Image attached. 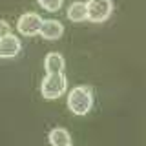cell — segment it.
I'll return each mask as SVG.
<instances>
[{
  "label": "cell",
  "instance_id": "cell-1",
  "mask_svg": "<svg viewBox=\"0 0 146 146\" xmlns=\"http://www.w3.org/2000/svg\"><path fill=\"white\" fill-rule=\"evenodd\" d=\"M68 108L73 115H88L93 108V91L90 86H77L68 93Z\"/></svg>",
  "mask_w": 146,
  "mask_h": 146
},
{
  "label": "cell",
  "instance_id": "cell-2",
  "mask_svg": "<svg viewBox=\"0 0 146 146\" xmlns=\"http://www.w3.org/2000/svg\"><path fill=\"white\" fill-rule=\"evenodd\" d=\"M66 90H68V80L64 73H48L40 82V93L48 100L60 99L66 93Z\"/></svg>",
  "mask_w": 146,
  "mask_h": 146
},
{
  "label": "cell",
  "instance_id": "cell-3",
  "mask_svg": "<svg viewBox=\"0 0 146 146\" xmlns=\"http://www.w3.org/2000/svg\"><path fill=\"white\" fill-rule=\"evenodd\" d=\"M88 20L93 24L106 22L113 13V2L111 0H88Z\"/></svg>",
  "mask_w": 146,
  "mask_h": 146
},
{
  "label": "cell",
  "instance_id": "cell-4",
  "mask_svg": "<svg viewBox=\"0 0 146 146\" xmlns=\"http://www.w3.org/2000/svg\"><path fill=\"white\" fill-rule=\"evenodd\" d=\"M40 26H42V18L40 15L29 11V13H24V15L18 17L17 20V29L20 35L24 36H35L40 33Z\"/></svg>",
  "mask_w": 146,
  "mask_h": 146
},
{
  "label": "cell",
  "instance_id": "cell-5",
  "mask_svg": "<svg viewBox=\"0 0 146 146\" xmlns=\"http://www.w3.org/2000/svg\"><path fill=\"white\" fill-rule=\"evenodd\" d=\"M20 49H22L20 38L13 33L0 38V58H15L20 53Z\"/></svg>",
  "mask_w": 146,
  "mask_h": 146
},
{
  "label": "cell",
  "instance_id": "cell-6",
  "mask_svg": "<svg viewBox=\"0 0 146 146\" xmlns=\"http://www.w3.org/2000/svg\"><path fill=\"white\" fill-rule=\"evenodd\" d=\"M64 33V26L58 20H53V18H48V20H42V26H40V36L46 40H58Z\"/></svg>",
  "mask_w": 146,
  "mask_h": 146
},
{
  "label": "cell",
  "instance_id": "cell-7",
  "mask_svg": "<svg viewBox=\"0 0 146 146\" xmlns=\"http://www.w3.org/2000/svg\"><path fill=\"white\" fill-rule=\"evenodd\" d=\"M64 66H66L64 57L60 53H57V51H51V53H48L44 57V70H46V73H62Z\"/></svg>",
  "mask_w": 146,
  "mask_h": 146
},
{
  "label": "cell",
  "instance_id": "cell-8",
  "mask_svg": "<svg viewBox=\"0 0 146 146\" xmlns=\"http://www.w3.org/2000/svg\"><path fill=\"white\" fill-rule=\"evenodd\" d=\"M48 141H49L51 146H66V144L71 143V135H70V131H68L66 128L58 126V128H53V130L49 131Z\"/></svg>",
  "mask_w": 146,
  "mask_h": 146
},
{
  "label": "cell",
  "instance_id": "cell-9",
  "mask_svg": "<svg viewBox=\"0 0 146 146\" xmlns=\"http://www.w3.org/2000/svg\"><path fill=\"white\" fill-rule=\"evenodd\" d=\"M68 18L71 22H84L88 20V6L86 2H73L68 7Z\"/></svg>",
  "mask_w": 146,
  "mask_h": 146
},
{
  "label": "cell",
  "instance_id": "cell-10",
  "mask_svg": "<svg viewBox=\"0 0 146 146\" xmlns=\"http://www.w3.org/2000/svg\"><path fill=\"white\" fill-rule=\"evenodd\" d=\"M36 2H38V6L42 9H46V11H49V13H55L62 7L64 0H36Z\"/></svg>",
  "mask_w": 146,
  "mask_h": 146
},
{
  "label": "cell",
  "instance_id": "cell-11",
  "mask_svg": "<svg viewBox=\"0 0 146 146\" xmlns=\"http://www.w3.org/2000/svg\"><path fill=\"white\" fill-rule=\"evenodd\" d=\"M9 33H11V26H9L6 20H0V38L9 35Z\"/></svg>",
  "mask_w": 146,
  "mask_h": 146
},
{
  "label": "cell",
  "instance_id": "cell-12",
  "mask_svg": "<svg viewBox=\"0 0 146 146\" xmlns=\"http://www.w3.org/2000/svg\"><path fill=\"white\" fill-rule=\"evenodd\" d=\"M66 146H71V143H70V144H66Z\"/></svg>",
  "mask_w": 146,
  "mask_h": 146
}]
</instances>
